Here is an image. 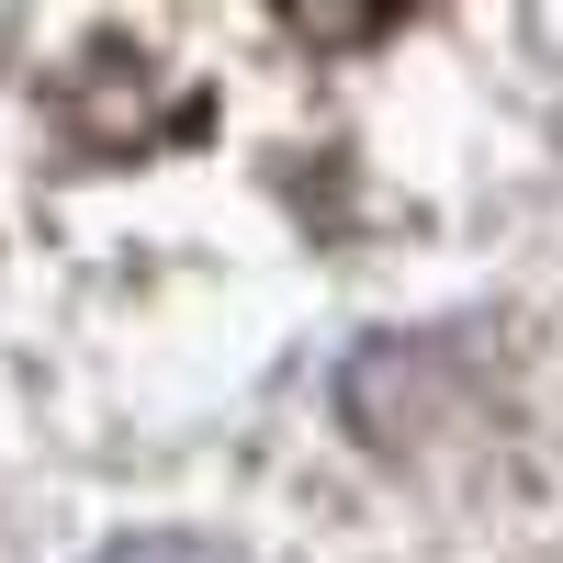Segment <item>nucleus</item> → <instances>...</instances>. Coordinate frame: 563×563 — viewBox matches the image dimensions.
<instances>
[{
	"label": "nucleus",
	"mask_w": 563,
	"mask_h": 563,
	"mask_svg": "<svg viewBox=\"0 0 563 563\" xmlns=\"http://www.w3.org/2000/svg\"><path fill=\"white\" fill-rule=\"evenodd\" d=\"M384 12H395V0H294V23H305L316 45H350V34H372Z\"/></svg>",
	"instance_id": "nucleus-1"
},
{
	"label": "nucleus",
	"mask_w": 563,
	"mask_h": 563,
	"mask_svg": "<svg viewBox=\"0 0 563 563\" xmlns=\"http://www.w3.org/2000/svg\"><path fill=\"white\" fill-rule=\"evenodd\" d=\"M102 563H203V552H192V541H113Z\"/></svg>",
	"instance_id": "nucleus-2"
}]
</instances>
